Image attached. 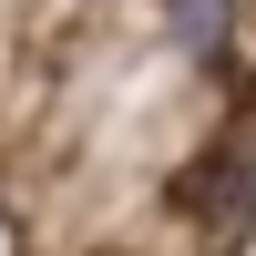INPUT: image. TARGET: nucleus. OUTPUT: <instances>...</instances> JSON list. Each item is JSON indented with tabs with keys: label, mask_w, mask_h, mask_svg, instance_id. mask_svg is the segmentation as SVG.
<instances>
[{
	"label": "nucleus",
	"mask_w": 256,
	"mask_h": 256,
	"mask_svg": "<svg viewBox=\"0 0 256 256\" xmlns=\"http://www.w3.org/2000/svg\"><path fill=\"white\" fill-rule=\"evenodd\" d=\"M226 10H236V0H174V52L216 62L226 52Z\"/></svg>",
	"instance_id": "1"
}]
</instances>
